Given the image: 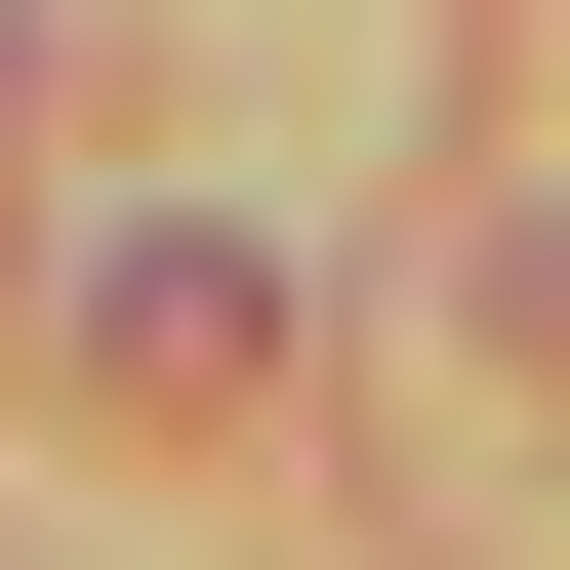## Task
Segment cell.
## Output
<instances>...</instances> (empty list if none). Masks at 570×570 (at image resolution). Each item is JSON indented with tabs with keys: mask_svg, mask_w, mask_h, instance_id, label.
I'll return each mask as SVG.
<instances>
[{
	"mask_svg": "<svg viewBox=\"0 0 570 570\" xmlns=\"http://www.w3.org/2000/svg\"><path fill=\"white\" fill-rule=\"evenodd\" d=\"M0 82H41V41H0Z\"/></svg>",
	"mask_w": 570,
	"mask_h": 570,
	"instance_id": "cell-1",
	"label": "cell"
}]
</instances>
